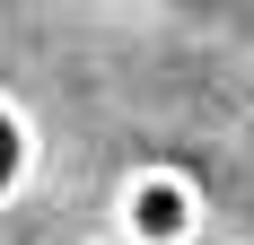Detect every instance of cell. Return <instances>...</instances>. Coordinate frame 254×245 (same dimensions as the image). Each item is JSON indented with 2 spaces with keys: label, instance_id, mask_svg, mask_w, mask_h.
I'll return each mask as SVG.
<instances>
[{
  "label": "cell",
  "instance_id": "obj_1",
  "mask_svg": "<svg viewBox=\"0 0 254 245\" xmlns=\"http://www.w3.org/2000/svg\"><path fill=\"white\" fill-rule=\"evenodd\" d=\"M114 219L131 245H193L202 237V184L184 167H131L114 193Z\"/></svg>",
  "mask_w": 254,
  "mask_h": 245
},
{
  "label": "cell",
  "instance_id": "obj_2",
  "mask_svg": "<svg viewBox=\"0 0 254 245\" xmlns=\"http://www.w3.org/2000/svg\"><path fill=\"white\" fill-rule=\"evenodd\" d=\"M26 184H35V114L0 88V210H9Z\"/></svg>",
  "mask_w": 254,
  "mask_h": 245
}]
</instances>
